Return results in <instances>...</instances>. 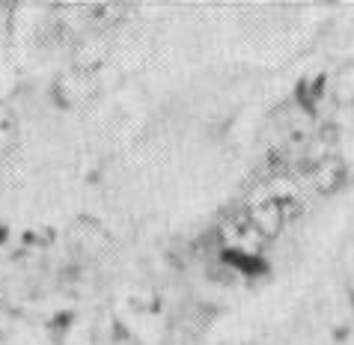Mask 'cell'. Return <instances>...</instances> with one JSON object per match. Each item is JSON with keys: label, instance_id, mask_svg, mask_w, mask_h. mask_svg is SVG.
<instances>
[{"label": "cell", "instance_id": "7a4b0ae2", "mask_svg": "<svg viewBox=\"0 0 354 345\" xmlns=\"http://www.w3.org/2000/svg\"><path fill=\"white\" fill-rule=\"evenodd\" d=\"M54 93H57V98H60L63 104L72 107V104H84L86 98H93L95 84H93L90 72H81V68H75V72H66V75L57 77Z\"/></svg>", "mask_w": 354, "mask_h": 345}, {"label": "cell", "instance_id": "3957f363", "mask_svg": "<svg viewBox=\"0 0 354 345\" xmlns=\"http://www.w3.org/2000/svg\"><path fill=\"white\" fill-rule=\"evenodd\" d=\"M346 182V164L339 158H322V161L313 167V185L322 194H333L339 185Z\"/></svg>", "mask_w": 354, "mask_h": 345}, {"label": "cell", "instance_id": "8992f818", "mask_svg": "<svg viewBox=\"0 0 354 345\" xmlns=\"http://www.w3.org/2000/svg\"><path fill=\"white\" fill-rule=\"evenodd\" d=\"M15 143V116L0 102V149H9Z\"/></svg>", "mask_w": 354, "mask_h": 345}, {"label": "cell", "instance_id": "6da1fadb", "mask_svg": "<svg viewBox=\"0 0 354 345\" xmlns=\"http://www.w3.org/2000/svg\"><path fill=\"white\" fill-rule=\"evenodd\" d=\"M248 218L253 223V230L259 232V239H274L280 235L283 223H286V212H283L280 196H262L248 209Z\"/></svg>", "mask_w": 354, "mask_h": 345}, {"label": "cell", "instance_id": "277c9868", "mask_svg": "<svg viewBox=\"0 0 354 345\" xmlns=\"http://www.w3.org/2000/svg\"><path fill=\"white\" fill-rule=\"evenodd\" d=\"M333 98L339 104H354V63H346L333 75Z\"/></svg>", "mask_w": 354, "mask_h": 345}, {"label": "cell", "instance_id": "5b68a950", "mask_svg": "<svg viewBox=\"0 0 354 345\" xmlns=\"http://www.w3.org/2000/svg\"><path fill=\"white\" fill-rule=\"evenodd\" d=\"M77 68L81 72H93L98 63H104V45L98 39H86V42L77 45Z\"/></svg>", "mask_w": 354, "mask_h": 345}]
</instances>
